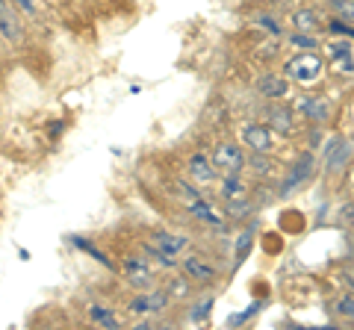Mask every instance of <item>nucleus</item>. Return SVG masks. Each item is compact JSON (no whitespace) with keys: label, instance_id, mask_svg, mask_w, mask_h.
<instances>
[{"label":"nucleus","instance_id":"2eb2a0df","mask_svg":"<svg viewBox=\"0 0 354 330\" xmlns=\"http://www.w3.org/2000/svg\"><path fill=\"white\" fill-rule=\"evenodd\" d=\"M290 24L298 30V33H316L319 24H322V12L313 6H304V9H295L290 15Z\"/></svg>","mask_w":354,"mask_h":330},{"label":"nucleus","instance_id":"1a4fd4ad","mask_svg":"<svg viewBox=\"0 0 354 330\" xmlns=\"http://www.w3.org/2000/svg\"><path fill=\"white\" fill-rule=\"evenodd\" d=\"M0 36H3L9 45H21V38H24V24L15 12L12 0H0Z\"/></svg>","mask_w":354,"mask_h":330},{"label":"nucleus","instance_id":"b1692460","mask_svg":"<svg viewBox=\"0 0 354 330\" xmlns=\"http://www.w3.org/2000/svg\"><path fill=\"white\" fill-rule=\"evenodd\" d=\"M337 316L342 318V322H354V298L351 295H342V298H337Z\"/></svg>","mask_w":354,"mask_h":330},{"label":"nucleus","instance_id":"6ab92c4d","mask_svg":"<svg viewBox=\"0 0 354 330\" xmlns=\"http://www.w3.org/2000/svg\"><path fill=\"white\" fill-rule=\"evenodd\" d=\"M189 292H192V280L186 277V274L165 280V295H169L172 301H174V298H177V301H180V298H189Z\"/></svg>","mask_w":354,"mask_h":330},{"label":"nucleus","instance_id":"bb28decb","mask_svg":"<svg viewBox=\"0 0 354 330\" xmlns=\"http://www.w3.org/2000/svg\"><path fill=\"white\" fill-rule=\"evenodd\" d=\"M257 24H260L263 30H269L272 36H281V24L274 21V18H269V15H257Z\"/></svg>","mask_w":354,"mask_h":330},{"label":"nucleus","instance_id":"dca6fc26","mask_svg":"<svg viewBox=\"0 0 354 330\" xmlns=\"http://www.w3.org/2000/svg\"><path fill=\"white\" fill-rule=\"evenodd\" d=\"M269 127L274 130V133H281V136L295 133V113L292 109H283V106L269 109Z\"/></svg>","mask_w":354,"mask_h":330},{"label":"nucleus","instance_id":"5701e85b","mask_svg":"<svg viewBox=\"0 0 354 330\" xmlns=\"http://www.w3.org/2000/svg\"><path fill=\"white\" fill-rule=\"evenodd\" d=\"M290 45L298 47V51H313L319 42H316V36H313V33H298V30H295V33L290 36Z\"/></svg>","mask_w":354,"mask_h":330},{"label":"nucleus","instance_id":"39448f33","mask_svg":"<svg viewBox=\"0 0 354 330\" xmlns=\"http://www.w3.org/2000/svg\"><path fill=\"white\" fill-rule=\"evenodd\" d=\"M324 54H328V62L333 65V71L354 74V36H342V42L340 38H331L324 45Z\"/></svg>","mask_w":354,"mask_h":330},{"label":"nucleus","instance_id":"ddd939ff","mask_svg":"<svg viewBox=\"0 0 354 330\" xmlns=\"http://www.w3.org/2000/svg\"><path fill=\"white\" fill-rule=\"evenodd\" d=\"M351 156V142L349 139H333V142L324 148V172H340V168H346Z\"/></svg>","mask_w":354,"mask_h":330},{"label":"nucleus","instance_id":"9b49d317","mask_svg":"<svg viewBox=\"0 0 354 330\" xmlns=\"http://www.w3.org/2000/svg\"><path fill=\"white\" fill-rule=\"evenodd\" d=\"M186 209H189V215L195 218V222H201V224H206V227H228V222H224V215L215 209L213 204H206L204 198L198 195V198H192V201H186Z\"/></svg>","mask_w":354,"mask_h":330},{"label":"nucleus","instance_id":"20e7f679","mask_svg":"<svg viewBox=\"0 0 354 330\" xmlns=\"http://www.w3.org/2000/svg\"><path fill=\"white\" fill-rule=\"evenodd\" d=\"M121 277L127 280V286L142 292V289H154L156 280V268L151 263V257H139V254H127L121 259Z\"/></svg>","mask_w":354,"mask_h":330},{"label":"nucleus","instance_id":"f257e3e1","mask_svg":"<svg viewBox=\"0 0 354 330\" xmlns=\"http://www.w3.org/2000/svg\"><path fill=\"white\" fill-rule=\"evenodd\" d=\"M189 239L186 236H177V233H169V230H154L145 242V254L154 257V263L160 266H177V257L186 251Z\"/></svg>","mask_w":354,"mask_h":330},{"label":"nucleus","instance_id":"9d476101","mask_svg":"<svg viewBox=\"0 0 354 330\" xmlns=\"http://www.w3.org/2000/svg\"><path fill=\"white\" fill-rule=\"evenodd\" d=\"M183 274L189 277L192 283H213V280L219 277V268L201 254H186L183 257Z\"/></svg>","mask_w":354,"mask_h":330},{"label":"nucleus","instance_id":"393cba45","mask_svg":"<svg viewBox=\"0 0 354 330\" xmlns=\"http://www.w3.org/2000/svg\"><path fill=\"white\" fill-rule=\"evenodd\" d=\"M248 251H251V233L245 230V233H239V239H236V266L248 257Z\"/></svg>","mask_w":354,"mask_h":330},{"label":"nucleus","instance_id":"0eeeda50","mask_svg":"<svg viewBox=\"0 0 354 330\" xmlns=\"http://www.w3.org/2000/svg\"><path fill=\"white\" fill-rule=\"evenodd\" d=\"M213 165L219 168V174H242V168H245L242 148L233 142H219L213 151Z\"/></svg>","mask_w":354,"mask_h":330},{"label":"nucleus","instance_id":"7ed1b4c3","mask_svg":"<svg viewBox=\"0 0 354 330\" xmlns=\"http://www.w3.org/2000/svg\"><path fill=\"white\" fill-rule=\"evenodd\" d=\"M283 74H287V80H292L295 86H313V83H319L324 74V59L313 51H301L287 62V71Z\"/></svg>","mask_w":354,"mask_h":330},{"label":"nucleus","instance_id":"423d86ee","mask_svg":"<svg viewBox=\"0 0 354 330\" xmlns=\"http://www.w3.org/2000/svg\"><path fill=\"white\" fill-rule=\"evenodd\" d=\"M169 304H172V298L165 295V289H142V292L127 304V309H130L133 316H160Z\"/></svg>","mask_w":354,"mask_h":330},{"label":"nucleus","instance_id":"4be33fe9","mask_svg":"<svg viewBox=\"0 0 354 330\" xmlns=\"http://www.w3.org/2000/svg\"><path fill=\"white\" fill-rule=\"evenodd\" d=\"M74 245L77 248H80V251H86L88 257H92V259H97V263H101V266H106V268H113V263H110V257H106V254H101V251H97V248L92 245V242H88V239H80V236H74Z\"/></svg>","mask_w":354,"mask_h":330},{"label":"nucleus","instance_id":"f03ea898","mask_svg":"<svg viewBox=\"0 0 354 330\" xmlns=\"http://www.w3.org/2000/svg\"><path fill=\"white\" fill-rule=\"evenodd\" d=\"M219 195H222V201H224V215H228V218H245V215L251 213L248 186L239 180V174H222Z\"/></svg>","mask_w":354,"mask_h":330},{"label":"nucleus","instance_id":"4468645a","mask_svg":"<svg viewBox=\"0 0 354 330\" xmlns=\"http://www.w3.org/2000/svg\"><path fill=\"white\" fill-rule=\"evenodd\" d=\"M257 92L269 101H281V97L290 95V80L287 74H263L257 83Z\"/></svg>","mask_w":354,"mask_h":330},{"label":"nucleus","instance_id":"cd10ccee","mask_svg":"<svg viewBox=\"0 0 354 330\" xmlns=\"http://www.w3.org/2000/svg\"><path fill=\"white\" fill-rule=\"evenodd\" d=\"M18 9H24L27 15H36V0H12Z\"/></svg>","mask_w":354,"mask_h":330},{"label":"nucleus","instance_id":"6e6552de","mask_svg":"<svg viewBox=\"0 0 354 330\" xmlns=\"http://www.w3.org/2000/svg\"><path fill=\"white\" fill-rule=\"evenodd\" d=\"M239 136H242V145H248L251 154H269L274 148V130L269 124H245Z\"/></svg>","mask_w":354,"mask_h":330},{"label":"nucleus","instance_id":"aec40b11","mask_svg":"<svg viewBox=\"0 0 354 330\" xmlns=\"http://www.w3.org/2000/svg\"><path fill=\"white\" fill-rule=\"evenodd\" d=\"M88 318H92L95 325H101V327H121V322L115 318V313L113 309H106V307H101V304H92L88 307Z\"/></svg>","mask_w":354,"mask_h":330},{"label":"nucleus","instance_id":"c85d7f7f","mask_svg":"<svg viewBox=\"0 0 354 330\" xmlns=\"http://www.w3.org/2000/svg\"><path fill=\"white\" fill-rule=\"evenodd\" d=\"M351 180H354V177H351Z\"/></svg>","mask_w":354,"mask_h":330},{"label":"nucleus","instance_id":"412c9836","mask_svg":"<svg viewBox=\"0 0 354 330\" xmlns=\"http://www.w3.org/2000/svg\"><path fill=\"white\" fill-rule=\"evenodd\" d=\"M328 6H331L333 18H340V21L354 24V0H331Z\"/></svg>","mask_w":354,"mask_h":330},{"label":"nucleus","instance_id":"f3484780","mask_svg":"<svg viewBox=\"0 0 354 330\" xmlns=\"http://www.w3.org/2000/svg\"><path fill=\"white\" fill-rule=\"evenodd\" d=\"M301 115H307L313 124H324L331 118V104L324 97H307L301 104Z\"/></svg>","mask_w":354,"mask_h":330},{"label":"nucleus","instance_id":"a878e982","mask_svg":"<svg viewBox=\"0 0 354 330\" xmlns=\"http://www.w3.org/2000/svg\"><path fill=\"white\" fill-rule=\"evenodd\" d=\"M210 309H213V298L206 295L204 301H198V307H192L189 318H192V322H201V318H206V316H210Z\"/></svg>","mask_w":354,"mask_h":330},{"label":"nucleus","instance_id":"f8f14e48","mask_svg":"<svg viewBox=\"0 0 354 330\" xmlns=\"http://www.w3.org/2000/svg\"><path fill=\"white\" fill-rule=\"evenodd\" d=\"M186 168H189V177L195 186H210L219 177V168L213 165V156H204V154H192Z\"/></svg>","mask_w":354,"mask_h":330},{"label":"nucleus","instance_id":"a211bd4d","mask_svg":"<svg viewBox=\"0 0 354 330\" xmlns=\"http://www.w3.org/2000/svg\"><path fill=\"white\" fill-rule=\"evenodd\" d=\"M310 174H313V156L307 154V156H301L298 163H295V168L290 172V177L283 180V192H292V189H298Z\"/></svg>","mask_w":354,"mask_h":330}]
</instances>
